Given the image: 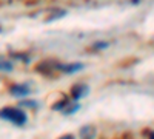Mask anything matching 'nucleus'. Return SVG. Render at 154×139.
Listing matches in <instances>:
<instances>
[{"label":"nucleus","instance_id":"obj_1","mask_svg":"<svg viewBox=\"0 0 154 139\" xmlns=\"http://www.w3.org/2000/svg\"><path fill=\"white\" fill-rule=\"evenodd\" d=\"M0 119L3 121H9L12 122L14 125H19V127H22V125L26 124L28 121V116L26 113H25L22 108H12V107H6L3 110H0Z\"/></svg>","mask_w":154,"mask_h":139},{"label":"nucleus","instance_id":"obj_2","mask_svg":"<svg viewBox=\"0 0 154 139\" xmlns=\"http://www.w3.org/2000/svg\"><path fill=\"white\" fill-rule=\"evenodd\" d=\"M88 93H89V87L86 84H77L71 88V96L74 100H79V99L88 96Z\"/></svg>","mask_w":154,"mask_h":139},{"label":"nucleus","instance_id":"obj_3","mask_svg":"<svg viewBox=\"0 0 154 139\" xmlns=\"http://www.w3.org/2000/svg\"><path fill=\"white\" fill-rule=\"evenodd\" d=\"M11 94L14 97H26L28 94H31V88H29V85H25V84L12 85L11 87Z\"/></svg>","mask_w":154,"mask_h":139},{"label":"nucleus","instance_id":"obj_4","mask_svg":"<svg viewBox=\"0 0 154 139\" xmlns=\"http://www.w3.org/2000/svg\"><path fill=\"white\" fill-rule=\"evenodd\" d=\"M57 68L65 74H74V73L82 71L85 68V65L82 62H74V64H66V65H57Z\"/></svg>","mask_w":154,"mask_h":139},{"label":"nucleus","instance_id":"obj_5","mask_svg":"<svg viewBox=\"0 0 154 139\" xmlns=\"http://www.w3.org/2000/svg\"><path fill=\"white\" fill-rule=\"evenodd\" d=\"M79 110H80V104H77V102H75V104H69V102H68V104L65 105V108L62 110V113L68 116V115H74V113L79 111Z\"/></svg>","mask_w":154,"mask_h":139},{"label":"nucleus","instance_id":"obj_6","mask_svg":"<svg viewBox=\"0 0 154 139\" xmlns=\"http://www.w3.org/2000/svg\"><path fill=\"white\" fill-rule=\"evenodd\" d=\"M12 62H9V60H5V59H0V71H6V73H9V71H12Z\"/></svg>","mask_w":154,"mask_h":139},{"label":"nucleus","instance_id":"obj_7","mask_svg":"<svg viewBox=\"0 0 154 139\" xmlns=\"http://www.w3.org/2000/svg\"><path fill=\"white\" fill-rule=\"evenodd\" d=\"M19 107H28V108H37L38 107V102L37 100H29V99H23L20 100Z\"/></svg>","mask_w":154,"mask_h":139},{"label":"nucleus","instance_id":"obj_8","mask_svg":"<svg viewBox=\"0 0 154 139\" xmlns=\"http://www.w3.org/2000/svg\"><path fill=\"white\" fill-rule=\"evenodd\" d=\"M89 130H91V127H89V125H86V127H82V128H80V136H82L83 139H91L96 133H94V131L89 133Z\"/></svg>","mask_w":154,"mask_h":139},{"label":"nucleus","instance_id":"obj_9","mask_svg":"<svg viewBox=\"0 0 154 139\" xmlns=\"http://www.w3.org/2000/svg\"><path fill=\"white\" fill-rule=\"evenodd\" d=\"M63 16H66V11L57 9V11L54 12V14H53V16H49L46 20H48V22H53V20H56V19H60V17H63Z\"/></svg>","mask_w":154,"mask_h":139},{"label":"nucleus","instance_id":"obj_10","mask_svg":"<svg viewBox=\"0 0 154 139\" xmlns=\"http://www.w3.org/2000/svg\"><path fill=\"white\" fill-rule=\"evenodd\" d=\"M66 104H68V100L63 99V100H60V102H56V104L53 105V110H54V111H62L63 108H65Z\"/></svg>","mask_w":154,"mask_h":139},{"label":"nucleus","instance_id":"obj_11","mask_svg":"<svg viewBox=\"0 0 154 139\" xmlns=\"http://www.w3.org/2000/svg\"><path fill=\"white\" fill-rule=\"evenodd\" d=\"M109 46V42H105V40H100V42H96L94 43V48L96 49H106Z\"/></svg>","mask_w":154,"mask_h":139},{"label":"nucleus","instance_id":"obj_12","mask_svg":"<svg viewBox=\"0 0 154 139\" xmlns=\"http://www.w3.org/2000/svg\"><path fill=\"white\" fill-rule=\"evenodd\" d=\"M60 139H74V136L72 134H65V136H62Z\"/></svg>","mask_w":154,"mask_h":139},{"label":"nucleus","instance_id":"obj_13","mask_svg":"<svg viewBox=\"0 0 154 139\" xmlns=\"http://www.w3.org/2000/svg\"><path fill=\"white\" fill-rule=\"evenodd\" d=\"M131 3L134 5V3H140V0H131Z\"/></svg>","mask_w":154,"mask_h":139},{"label":"nucleus","instance_id":"obj_14","mask_svg":"<svg viewBox=\"0 0 154 139\" xmlns=\"http://www.w3.org/2000/svg\"><path fill=\"white\" fill-rule=\"evenodd\" d=\"M0 33H2V27H0Z\"/></svg>","mask_w":154,"mask_h":139}]
</instances>
